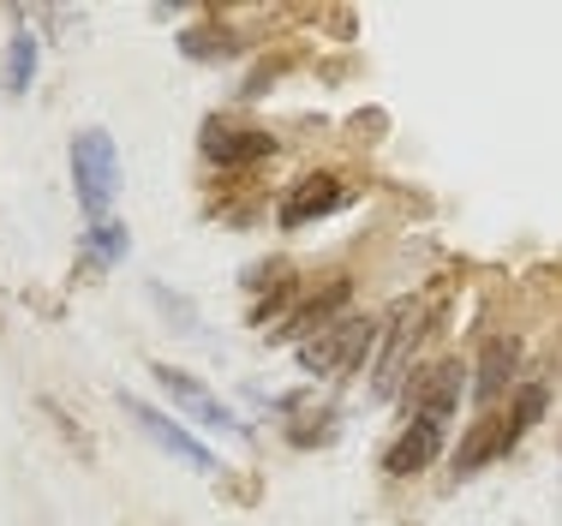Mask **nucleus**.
<instances>
[{"mask_svg":"<svg viewBox=\"0 0 562 526\" xmlns=\"http://www.w3.org/2000/svg\"><path fill=\"white\" fill-rule=\"evenodd\" d=\"M198 150L216 161V168H251V161L276 156V138H270V132H258V126H222V120H204Z\"/></svg>","mask_w":562,"mask_h":526,"instance_id":"6e6552de","label":"nucleus"},{"mask_svg":"<svg viewBox=\"0 0 562 526\" xmlns=\"http://www.w3.org/2000/svg\"><path fill=\"white\" fill-rule=\"evenodd\" d=\"M347 198H353V186H347L341 174H305V180L288 186V198H281L276 222L293 234V227H312V222H324V215H336Z\"/></svg>","mask_w":562,"mask_h":526,"instance_id":"423d86ee","label":"nucleus"},{"mask_svg":"<svg viewBox=\"0 0 562 526\" xmlns=\"http://www.w3.org/2000/svg\"><path fill=\"white\" fill-rule=\"evenodd\" d=\"M347 300H353V281H347V276H329L324 288H312V293H305V300L293 305L288 317L276 323L270 342H293V347H300V342H312V335L336 329L341 312H347Z\"/></svg>","mask_w":562,"mask_h":526,"instance_id":"20e7f679","label":"nucleus"},{"mask_svg":"<svg viewBox=\"0 0 562 526\" xmlns=\"http://www.w3.org/2000/svg\"><path fill=\"white\" fill-rule=\"evenodd\" d=\"M234 48H239V43H234L227 31H216V24H198V31L180 36V54H186V60H227Z\"/></svg>","mask_w":562,"mask_h":526,"instance_id":"dca6fc26","label":"nucleus"},{"mask_svg":"<svg viewBox=\"0 0 562 526\" xmlns=\"http://www.w3.org/2000/svg\"><path fill=\"white\" fill-rule=\"evenodd\" d=\"M431 317H437V312H419L413 300L395 305L390 342H383L378 371H371V401H395V395H401V383H407V366H413V347H419V335H425V323H431Z\"/></svg>","mask_w":562,"mask_h":526,"instance_id":"7ed1b4c3","label":"nucleus"},{"mask_svg":"<svg viewBox=\"0 0 562 526\" xmlns=\"http://www.w3.org/2000/svg\"><path fill=\"white\" fill-rule=\"evenodd\" d=\"M407 407H413V419L449 425V419H454V407H461V366H454V359H443V366H431V371L419 377V383H413Z\"/></svg>","mask_w":562,"mask_h":526,"instance_id":"9d476101","label":"nucleus"},{"mask_svg":"<svg viewBox=\"0 0 562 526\" xmlns=\"http://www.w3.org/2000/svg\"><path fill=\"white\" fill-rule=\"evenodd\" d=\"M114 192H120V150L102 126H85L72 138V198H78V210L90 215V227L109 222Z\"/></svg>","mask_w":562,"mask_h":526,"instance_id":"f257e3e1","label":"nucleus"},{"mask_svg":"<svg viewBox=\"0 0 562 526\" xmlns=\"http://www.w3.org/2000/svg\"><path fill=\"white\" fill-rule=\"evenodd\" d=\"M126 246H132L126 227H120V222H102V227H90V234H85V264H90V269H114L120 258H126Z\"/></svg>","mask_w":562,"mask_h":526,"instance_id":"ddd939ff","label":"nucleus"},{"mask_svg":"<svg viewBox=\"0 0 562 526\" xmlns=\"http://www.w3.org/2000/svg\"><path fill=\"white\" fill-rule=\"evenodd\" d=\"M120 407H126V419L138 425V430H144V437H150L162 455H173V461H186L192 473H216V455H210V449H204V443H198L186 425H173L168 413H156L150 401H138V395H120Z\"/></svg>","mask_w":562,"mask_h":526,"instance_id":"39448f33","label":"nucleus"},{"mask_svg":"<svg viewBox=\"0 0 562 526\" xmlns=\"http://www.w3.org/2000/svg\"><path fill=\"white\" fill-rule=\"evenodd\" d=\"M31 78H36V36L19 31L7 43V97H24V90H31Z\"/></svg>","mask_w":562,"mask_h":526,"instance_id":"2eb2a0df","label":"nucleus"},{"mask_svg":"<svg viewBox=\"0 0 562 526\" xmlns=\"http://www.w3.org/2000/svg\"><path fill=\"white\" fill-rule=\"evenodd\" d=\"M515 366H520V342L515 335H491L479 347V366H473V395L479 401H497L508 383H515Z\"/></svg>","mask_w":562,"mask_h":526,"instance_id":"f8f14e48","label":"nucleus"},{"mask_svg":"<svg viewBox=\"0 0 562 526\" xmlns=\"http://www.w3.org/2000/svg\"><path fill=\"white\" fill-rule=\"evenodd\" d=\"M515 449V437H508V419H497V413H485V419H473L467 425V437H461V449H454V479H473V473H485L497 455Z\"/></svg>","mask_w":562,"mask_h":526,"instance_id":"9b49d317","label":"nucleus"},{"mask_svg":"<svg viewBox=\"0 0 562 526\" xmlns=\"http://www.w3.org/2000/svg\"><path fill=\"white\" fill-rule=\"evenodd\" d=\"M544 407H551V389H544V383H520L515 389V407H508V437L520 443L532 425L544 419Z\"/></svg>","mask_w":562,"mask_h":526,"instance_id":"4468645a","label":"nucleus"},{"mask_svg":"<svg viewBox=\"0 0 562 526\" xmlns=\"http://www.w3.org/2000/svg\"><path fill=\"white\" fill-rule=\"evenodd\" d=\"M150 377H156V383L168 389V395H173V407H186V413H192L198 425H210V430H227V437H246V425H239L234 413H227L222 401L210 395V389L198 383L192 371H180V366H150Z\"/></svg>","mask_w":562,"mask_h":526,"instance_id":"0eeeda50","label":"nucleus"},{"mask_svg":"<svg viewBox=\"0 0 562 526\" xmlns=\"http://www.w3.org/2000/svg\"><path fill=\"white\" fill-rule=\"evenodd\" d=\"M443 455V425H431V419H407V430L383 449V473L390 479H413V473H425V467Z\"/></svg>","mask_w":562,"mask_h":526,"instance_id":"1a4fd4ad","label":"nucleus"},{"mask_svg":"<svg viewBox=\"0 0 562 526\" xmlns=\"http://www.w3.org/2000/svg\"><path fill=\"white\" fill-rule=\"evenodd\" d=\"M150 300H156V305H162V312H168L173 323H180V335H198V312H192V305H186V300H180V293H168V288H162V281H150Z\"/></svg>","mask_w":562,"mask_h":526,"instance_id":"f3484780","label":"nucleus"},{"mask_svg":"<svg viewBox=\"0 0 562 526\" xmlns=\"http://www.w3.org/2000/svg\"><path fill=\"white\" fill-rule=\"evenodd\" d=\"M371 342H378V323L371 317H341L336 329H324V335H312V342L293 347V359H300V371H312V377H341L371 354Z\"/></svg>","mask_w":562,"mask_h":526,"instance_id":"f03ea898","label":"nucleus"}]
</instances>
